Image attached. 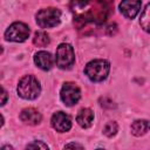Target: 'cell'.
<instances>
[{
  "label": "cell",
  "instance_id": "obj_1",
  "mask_svg": "<svg viewBox=\"0 0 150 150\" xmlns=\"http://www.w3.org/2000/svg\"><path fill=\"white\" fill-rule=\"evenodd\" d=\"M70 9L76 22L102 23L109 14V5L104 0H71Z\"/></svg>",
  "mask_w": 150,
  "mask_h": 150
},
{
  "label": "cell",
  "instance_id": "obj_2",
  "mask_svg": "<svg viewBox=\"0 0 150 150\" xmlns=\"http://www.w3.org/2000/svg\"><path fill=\"white\" fill-rule=\"evenodd\" d=\"M41 87L39 81L33 75L23 76L18 84V94L25 100H34L40 95Z\"/></svg>",
  "mask_w": 150,
  "mask_h": 150
},
{
  "label": "cell",
  "instance_id": "obj_3",
  "mask_svg": "<svg viewBox=\"0 0 150 150\" xmlns=\"http://www.w3.org/2000/svg\"><path fill=\"white\" fill-rule=\"evenodd\" d=\"M110 70V64L105 60H93L84 68L86 75L93 82H101L107 79Z\"/></svg>",
  "mask_w": 150,
  "mask_h": 150
},
{
  "label": "cell",
  "instance_id": "obj_4",
  "mask_svg": "<svg viewBox=\"0 0 150 150\" xmlns=\"http://www.w3.org/2000/svg\"><path fill=\"white\" fill-rule=\"evenodd\" d=\"M61 12L57 8L49 7L36 13V22L41 28H52L60 23Z\"/></svg>",
  "mask_w": 150,
  "mask_h": 150
},
{
  "label": "cell",
  "instance_id": "obj_5",
  "mask_svg": "<svg viewBox=\"0 0 150 150\" xmlns=\"http://www.w3.org/2000/svg\"><path fill=\"white\" fill-rule=\"evenodd\" d=\"M56 66L61 69H68L74 64L75 54L74 49L68 43H61L56 49Z\"/></svg>",
  "mask_w": 150,
  "mask_h": 150
},
{
  "label": "cell",
  "instance_id": "obj_6",
  "mask_svg": "<svg viewBox=\"0 0 150 150\" xmlns=\"http://www.w3.org/2000/svg\"><path fill=\"white\" fill-rule=\"evenodd\" d=\"M29 36V27L23 22L12 23L5 32V38L7 41L23 42Z\"/></svg>",
  "mask_w": 150,
  "mask_h": 150
},
{
  "label": "cell",
  "instance_id": "obj_7",
  "mask_svg": "<svg viewBox=\"0 0 150 150\" xmlns=\"http://www.w3.org/2000/svg\"><path fill=\"white\" fill-rule=\"evenodd\" d=\"M60 96H61L62 102L67 107H71V105H75L79 102V100L81 97V91H80V88L75 83L67 82V83L63 84Z\"/></svg>",
  "mask_w": 150,
  "mask_h": 150
},
{
  "label": "cell",
  "instance_id": "obj_8",
  "mask_svg": "<svg viewBox=\"0 0 150 150\" xmlns=\"http://www.w3.org/2000/svg\"><path fill=\"white\" fill-rule=\"evenodd\" d=\"M52 127L59 132H66L71 128V118L63 111H57L52 116Z\"/></svg>",
  "mask_w": 150,
  "mask_h": 150
},
{
  "label": "cell",
  "instance_id": "obj_9",
  "mask_svg": "<svg viewBox=\"0 0 150 150\" xmlns=\"http://www.w3.org/2000/svg\"><path fill=\"white\" fill-rule=\"evenodd\" d=\"M141 0H122L120 4V11L125 18L134 19L141 9Z\"/></svg>",
  "mask_w": 150,
  "mask_h": 150
},
{
  "label": "cell",
  "instance_id": "obj_10",
  "mask_svg": "<svg viewBox=\"0 0 150 150\" xmlns=\"http://www.w3.org/2000/svg\"><path fill=\"white\" fill-rule=\"evenodd\" d=\"M34 62H35V64H36L39 68H41V69H43V70H49V69H52L53 66H54V59H53V56L50 55V53L43 52V50L38 52V53L35 54V56H34Z\"/></svg>",
  "mask_w": 150,
  "mask_h": 150
},
{
  "label": "cell",
  "instance_id": "obj_11",
  "mask_svg": "<svg viewBox=\"0 0 150 150\" xmlns=\"http://www.w3.org/2000/svg\"><path fill=\"white\" fill-rule=\"evenodd\" d=\"M41 118H42L41 114L34 108H26L20 114V120L28 125L39 124L41 122Z\"/></svg>",
  "mask_w": 150,
  "mask_h": 150
},
{
  "label": "cell",
  "instance_id": "obj_12",
  "mask_svg": "<svg viewBox=\"0 0 150 150\" xmlns=\"http://www.w3.org/2000/svg\"><path fill=\"white\" fill-rule=\"evenodd\" d=\"M76 121L82 128H89L94 121V112L89 108L81 109L76 116Z\"/></svg>",
  "mask_w": 150,
  "mask_h": 150
},
{
  "label": "cell",
  "instance_id": "obj_13",
  "mask_svg": "<svg viewBox=\"0 0 150 150\" xmlns=\"http://www.w3.org/2000/svg\"><path fill=\"white\" fill-rule=\"evenodd\" d=\"M131 134L135 136H142L149 130V122L146 120H137L131 124Z\"/></svg>",
  "mask_w": 150,
  "mask_h": 150
},
{
  "label": "cell",
  "instance_id": "obj_14",
  "mask_svg": "<svg viewBox=\"0 0 150 150\" xmlns=\"http://www.w3.org/2000/svg\"><path fill=\"white\" fill-rule=\"evenodd\" d=\"M50 42V39L48 36L47 33L40 30V32H36L34 38H33V43L36 46V47H45L47 45H49Z\"/></svg>",
  "mask_w": 150,
  "mask_h": 150
},
{
  "label": "cell",
  "instance_id": "obj_15",
  "mask_svg": "<svg viewBox=\"0 0 150 150\" xmlns=\"http://www.w3.org/2000/svg\"><path fill=\"white\" fill-rule=\"evenodd\" d=\"M117 130H118L117 123L114 122V121H111V122H108V123L104 125V128H103V134H104L107 137H112V136L116 135Z\"/></svg>",
  "mask_w": 150,
  "mask_h": 150
},
{
  "label": "cell",
  "instance_id": "obj_16",
  "mask_svg": "<svg viewBox=\"0 0 150 150\" xmlns=\"http://www.w3.org/2000/svg\"><path fill=\"white\" fill-rule=\"evenodd\" d=\"M141 26L145 32H149V5L145 6L141 15Z\"/></svg>",
  "mask_w": 150,
  "mask_h": 150
},
{
  "label": "cell",
  "instance_id": "obj_17",
  "mask_svg": "<svg viewBox=\"0 0 150 150\" xmlns=\"http://www.w3.org/2000/svg\"><path fill=\"white\" fill-rule=\"evenodd\" d=\"M35 148H41V149H48V145L42 143V142H34L32 144H28L27 145V149H35Z\"/></svg>",
  "mask_w": 150,
  "mask_h": 150
},
{
  "label": "cell",
  "instance_id": "obj_18",
  "mask_svg": "<svg viewBox=\"0 0 150 150\" xmlns=\"http://www.w3.org/2000/svg\"><path fill=\"white\" fill-rule=\"evenodd\" d=\"M7 98H8V96H7L6 90L0 86V107H2L7 102Z\"/></svg>",
  "mask_w": 150,
  "mask_h": 150
},
{
  "label": "cell",
  "instance_id": "obj_19",
  "mask_svg": "<svg viewBox=\"0 0 150 150\" xmlns=\"http://www.w3.org/2000/svg\"><path fill=\"white\" fill-rule=\"evenodd\" d=\"M101 104L103 105V107H105V108H114L115 107V104H114V102L111 101V100H109V98H107V97H104V98H101Z\"/></svg>",
  "mask_w": 150,
  "mask_h": 150
},
{
  "label": "cell",
  "instance_id": "obj_20",
  "mask_svg": "<svg viewBox=\"0 0 150 150\" xmlns=\"http://www.w3.org/2000/svg\"><path fill=\"white\" fill-rule=\"evenodd\" d=\"M64 148H80V149H82V148H83V145L77 144V143H70V144H66V145H64Z\"/></svg>",
  "mask_w": 150,
  "mask_h": 150
},
{
  "label": "cell",
  "instance_id": "obj_21",
  "mask_svg": "<svg viewBox=\"0 0 150 150\" xmlns=\"http://www.w3.org/2000/svg\"><path fill=\"white\" fill-rule=\"evenodd\" d=\"M2 124H4V117H2V115H0V128L2 127Z\"/></svg>",
  "mask_w": 150,
  "mask_h": 150
},
{
  "label": "cell",
  "instance_id": "obj_22",
  "mask_svg": "<svg viewBox=\"0 0 150 150\" xmlns=\"http://www.w3.org/2000/svg\"><path fill=\"white\" fill-rule=\"evenodd\" d=\"M1 53H2V47L0 46V55H1Z\"/></svg>",
  "mask_w": 150,
  "mask_h": 150
}]
</instances>
